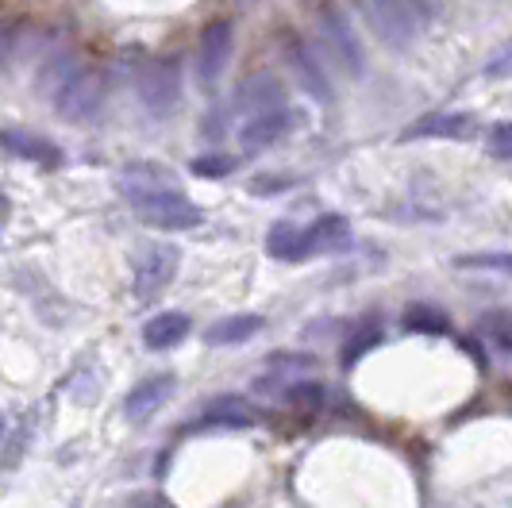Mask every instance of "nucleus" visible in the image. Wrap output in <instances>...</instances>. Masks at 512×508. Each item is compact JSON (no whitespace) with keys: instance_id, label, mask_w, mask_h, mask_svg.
I'll use <instances>...</instances> for the list:
<instances>
[{"instance_id":"21","label":"nucleus","mask_w":512,"mask_h":508,"mask_svg":"<svg viewBox=\"0 0 512 508\" xmlns=\"http://www.w3.org/2000/svg\"><path fill=\"white\" fill-rule=\"evenodd\" d=\"M455 266H459V270H470V274H501V278H512V251L459 254Z\"/></svg>"},{"instance_id":"3","label":"nucleus","mask_w":512,"mask_h":508,"mask_svg":"<svg viewBox=\"0 0 512 508\" xmlns=\"http://www.w3.org/2000/svg\"><path fill=\"white\" fill-rule=\"evenodd\" d=\"M131 208H135L139 224L158 228V231H189L205 220V212L189 201V197H181L178 189H158V193H147V197L131 201Z\"/></svg>"},{"instance_id":"19","label":"nucleus","mask_w":512,"mask_h":508,"mask_svg":"<svg viewBox=\"0 0 512 508\" xmlns=\"http://www.w3.org/2000/svg\"><path fill=\"white\" fill-rule=\"evenodd\" d=\"M258 416L255 408L247 405L243 397H220V401H212V405L205 408V416H201V424H212V428H251Z\"/></svg>"},{"instance_id":"14","label":"nucleus","mask_w":512,"mask_h":508,"mask_svg":"<svg viewBox=\"0 0 512 508\" xmlns=\"http://www.w3.org/2000/svg\"><path fill=\"white\" fill-rule=\"evenodd\" d=\"M266 378L255 381V393H282L289 385H297L293 378H305L312 374V366H316V358L312 355H297V351H282V355H270L266 358Z\"/></svg>"},{"instance_id":"12","label":"nucleus","mask_w":512,"mask_h":508,"mask_svg":"<svg viewBox=\"0 0 512 508\" xmlns=\"http://www.w3.org/2000/svg\"><path fill=\"white\" fill-rule=\"evenodd\" d=\"M293 112L289 108H278V112H262V116H251L239 127V147L247 151H262V147H274L278 139H285L293 131Z\"/></svg>"},{"instance_id":"20","label":"nucleus","mask_w":512,"mask_h":508,"mask_svg":"<svg viewBox=\"0 0 512 508\" xmlns=\"http://www.w3.org/2000/svg\"><path fill=\"white\" fill-rule=\"evenodd\" d=\"M77 74H81V66H77L74 54H54L51 62L43 66V74H39V89L54 101V97H58V93H62Z\"/></svg>"},{"instance_id":"15","label":"nucleus","mask_w":512,"mask_h":508,"mask_svg":"<svg viewBox=\"0 0 512 508\" xmlns=\"http://www.w3.org/2000/svg\"><path fill=\"white\" fill-rule=\"evenodd\" d=\"M158 189H174V174H170L166 166H158V162H131V166H124V174H120V193H124L128 201H139V197L158 193Z\"/></svg>"},{"instance_id":"7","label":"nucleus","mask_w":512,"mask_h":508,"mask_svg":"<svg viewBox=\"0 0 512 508\" xmlns=\"http://www.w3.org/2000/svg\"><path fill=\"white\" fill-rule=\"evenodd\" d=\"M181 266V251L178 247H170V243H158L151 251L143 254V262H139V270H135V297L139 301H154L170 281L178 274Z\"/></svg>"},{"instance_id":"24","label":"nucleus","mask_w":512,"mask_h":508,"mask_svg":"<svg viewBox=\"0 0 512 508\" xmlns=\"http://www.w3.org/2000/svg\"><path fill=\"white\" fill-rule=\"evenodd\" d=\"M405 328L412 331H447V316L428 305H412L405 312Z\"/></svg>"},{"instance_id":"18","label":"nucleus","mask_w":512,"mask_h":508,"mask_svg":"<svg viewBox=\"0 0 512 508\" xmlns=\"http://www.w3.org/2000/svg\"><path fill=\"white\" fill-rule=\"evenodd\" d=\"M4 151L16 154V158H27V162H39V166H58L62 154L54 143H47L43 135H31V131H20V127H8L4 131Z\"/></svg>"},{"instance_id":"25","label":"nucleus","mask_w":512,"mask_h":508,"mask_svg":"<svg viewBox=\"0 0 512 508\" xmlns=\"http://www.w3.org/2000/svg\"><path fill=\"white\" fill-rule=\"evenodd\" d=\"M486 151L493 154L497 162H512V120H501V124L489 127Z\"/></svg>"},{"instance_id":"11","label":"nucleus","mask_w":512,"mask_h":508,"mask_svg":"<svg viewBox=\"0 0 512 508\" xmlns=\"http://www.w3.org/2000/svg\"><path fill=\"white\" fill-rule=\"evenodd\" d=\"M285 58H289V66H293V74L297 81L305 85V93L312 97L316 104H328L332 101V85H328V74L320 70V62L312 58L301 39H293V35H285Z\"/></svg>"},{"instance_id":"27","label":"nucleus","mask_w":512,"mask_h":508,"mask_svg":"<svg viewBox=\"0 0 512 508\" xmlns=\"http://www.w3.org/2000/svg\"><path fill=\"white\" fill-rule=\"evenodd\" d=\"M289 185H293L289 178H255L251 181V193L255 197H270V193H285Z\"/></svg>"},{"instance_id":"9","label":"nucleus","mask_w":512,"mask_h":508,"mask_svg":"<svg viewBox=\"0 0 512 508\" xmlns=\"http://www.w3.org/2000/svg\"><path fill=\"white\" fill-rule=\"evenodd\" d=\"M347 243H351V224H347V216H339V212L316 216V220L301 231L297 262H301V258H316V254H328V251H343Z\"/></svg>"},{"instance_id":"1","label":"nucleus","mask_w":512,"mask_h":508,"mask_svg":"<svg viewBox=\"0 0 512 508\" xmlns=\"http://www.w3.org/2000/svg\"><path fill=\"white\" fill-rule=\"evenodd\" d=\"M312 20H316L320 43L335 58V66L347 77H362L366 62H362L359 35H355V27L347 24V16L339 12V4L335 0H312Z\"/></svg>"},{"instance_id":"8","label":"nucleus","mask_w":512,"mask_h":508,"mask_svg":"<svg viewBox=\"0 0 512 508\" xmlns=\"http://www.w3.org/2000/svg\"><path fill=\"white\" fill-rule=\"evenodd\" d=\"M174 389H178V378H174L170 370L139 381L128 397H124V416H128V424H147L154 412L174 397Z\"/></svg>"},{"instance_id":"5","label":"nucleus","mask_w":512,"mask_h":508,"mask_svg":"<svg viewBox=\"0 0 512 508\" xmlns=\"http://www.w3.org/2000/svg\"><path fill=\"white\" fill-rule=\"evenodd\" d=\"M104 104V77L97 70H81V74L54 97V112L66 120V124H85L101 112Z\"/></svg>"},{"instance_id":"28","label":"nucleus","mask_w":512,"mask_h":508,"mask_svg":"<svg viewBox=\"0 0 512 508\" xmlns=\"http://www.w3.org/2000/svg\"><path fill=\"white\" fill-rule=\"evenodd\" d=\"M486 74H489V77H509V74H512V43H509V47H505L501 54H497L493 62H489Z\"/></svg>"},{"instance_id":"13","label":"nucleus","mask_w":512,"mask_h":508,"mask_svg":"<svg viewBox=\"0 0 512 508\" xmlns=\"http://www.w3.org/2000/svg\"><path fill=\"white\" fill-rule=\"evenodd\" d=\"M474 116L470 112H432L401 131V139H470Z\"/></svg>"},{"instance_id":"17","label":"nucleus","mask_w":512,"mask_h":508,"mask_svg":"<svg viewBox=\"0 0 512 508\" xmlns=\"http://www.w3.org/2000/svg\"><path fill=\"white\" fill-rule=\"evenodd\" d=\"M262 331V316L258 312H235V316H224L216 320L212 328L205 331L208 347H235V343H247Z\"/></svg>"},{"instance_id":"16","label":"nucleus","mask_w":512,"mask_h":508,"mask_svg":"<svg viewBox=\"0 0 512 508\" xmlns=\"http://www.w3.org/2000/svg\"><path fill=\"white\" fill-rule=\"evenodd\" d=\"M189 328H193V320L185 312H158L143 324V347L147 351H170L189 335Z\"/></svg>"},{"instance_id":"6","label":"nucleus","mask_w":512,"mask_h":508,"mask_svg":"<svg viewBox=\"0 0 512 508\" xmlns=\"http://www.w3.org/2000/svg\"><path fill=\"white\" fill-rule=\"evenodd\" d=\"M231 47H235V27H231V20H216V24H208L201 31V43H197V81L205 89H212L224 77Z\"/></svg>"},{"instance_id":"23","label":"nucleus","mask_w":512,"mask_h":508,"mask_svg":"<svg viewBox=\"0 0 512 508\" xmlns=\"http://www.w3.org/2000/svg\"><path fill=\"white\" fill-rule=\"evenodd\" d=\"M235 166H239V158H235V154H216V151H212V154L193 158V174H197V178H212V181L235 174Z\"/></svg>"},{"instance_id":"26","label":"nucleus","mask_w":512,"mask_h":508,"mask_svg":"<svg viewBox=\"0 0 512 508\" xmlns=\"http://www.w3.org/2000/svg\"><path fill=\"white\" fill-rule=\"evenodd\" d=\"M374 343H378V331H362V339H355V343H351V347L343 351V366H355L362 351H370Z\"/></svg>"},{"instance_id":"2","label":"nucleus","mask_w":512,"mask_h":508,"mask_svg":"<svg viewBox=\"0 0 512 508\" xmlns=\"http://www.w3.org/2000/svg\"><path fill=\"white\" fill-rule=\"evenodd\" d=\"M362 12L385 47L405 51L424 31V4L420 0H362Z\"/></svg>"},{"instance_id":"4","label":"nucleus","mask_w":512,"mask_h":508,"mask_svg":"<svg viewBox=\"0 0 512 508\" xmlns=\"http://www.w3.org/2000/svg\"><path fill=\"white\" fill-rule=\"evenodd\" d=\"M139 89V104L151 112V116H170L181 101V74L174 58H151L143 66V74L135 81Z\"/></svg>"},{"instance_id":"10","label":"nucleus","mask_w":512,"mask_h":508,"mask_svg":"<svg viewBox=\"0 0 512 508\" xmlns=\"http://www.w3.org/2000/svg\"><path fill=\"white\" fill-rule=\"evenodd\" d=\"M235 108L251 120V116H262V112H278L285 108V89L282 81L274 74H251L243 85H239V93H235Z\"/></svg>"},{"instance_id":"22","label":"nucleus","mask_w":512,"mask_h":508,"mask_svg":"<svg viewBox=\"0 0 512 508\" xmlns=\"http://www.w3.org/2000/svg\"><path fill=\"white\" fill-rule=\"evenodd\" d=\"M297 247H301V228H293L289 220L274 224L266 235V254L270 258H282V262H297Z\"/></svg>"}]
</instances>
